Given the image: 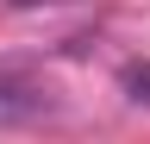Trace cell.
Listing matches in <instances>:
<instances>
[{"mask_svg":"<svg viewBox=\"0 0 150 144\" xmlns=\"http://www.w3.org/2000/svg\"><path fill=\"white\" fill-rule=\"evenodd\" d=\"M119 88H125L131 106H150V63H125L119 69Z\"/></svg>","mask_w":150,"mask_h":144,"instance_id":"6da1fadb","label":"cell"}]
</instances>
